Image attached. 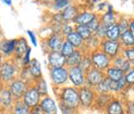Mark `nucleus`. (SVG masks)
<instances>
[{
    "mask_svg": "<svg viewBox=\"0 0 134 114\" xmlns=\"http://www.w3.org/2000/svg\"><path fill=\"white\" fill-rule=\"evenodd\" d=\"M59 104L63 105L66 107H69L74 111L78 112L81 108L80 106L79 91L77 88L72 86H65L61 88H54Z\"/></svg>",
    "mask_w": 134,
    "mask_h": 114,
    "instance_id": "f257e3e1",
    "label": "nucleus"
},
{
    "mask_svg": "<svg viewBox=\"0 0 134 114\" xmlns=\"http://www.w3.org/2000/svg\"><path fill=\"white\" fill-rule=\"evenodd\" d=\"M49 78L54 88H61L69 83V70L66 66L50 68Z\"/></svg>",
    "mask_w": 134,
    "mask_h": 114,
    "instance_id": "f03ea898",
    "label": "nucleus"
},
{
    "mask_svg": "<svg viewBox=\"0 0 134 114\" xmlns=\"http://www.w3.org/2000/svg\"><path fill=\"white\" fill-rule=\"evenodd\" d=\"M31 85L29 82H25L24 80L21 78H16L13 82L6 86L8 89L9 90L11 95L13 96L15 102L21 101L26 91Z\"/></svg>",
    "mask_w": 134,
    "mask_h": 114,
    "instance_id": "7ed1b4c3",
    "label": "nucleus"
},
{
    "mask_svg": "<svg viewBox=\"0 0 134 114\" xmlns=\"http://www.w3.org/2000/svg\"><path fill=\"white\" fill-rule=\"evenodd\" d=\"M80 106L82 109H90L94 107L96 92L94 88L84 86L78 89Z\"/></svg>",
    "mask_w": 134,
    "mask_h": 114,
    "instance_id": "20e7f679",
    "label": "nucleus"
},
{
    "mask_svg": "<svg viewBox=\"0 0 134 114\" xmlns=\"http://www.w3.org/2000/svg\"><path fill=\"white\" fill-rule=\"evenodd\" d=\"M89 54L92 63V67H94V68H96L102 71H105L108 67L111 66L112 60L100 49L94 50V51Z\"/></svg>",
    "mask_w": 134,
    "mask_h": 114,
    "instance_id": "39448f33",
    "label": "nucleus"
},
{
    "mask_svg": "<svg viewBox=\"0 0 134 114\" xmlns=\"http://www.w3.org/2000/svg\"><path fill=\"white\" fill-rule=\"evenodd\" d=\"M99 49L106 55H107L111 60L113 58H115L116 56H118L119 55H121V50H122V47H121L119 40L115 41V40H110L107 39H104L100 41Z\"/></svg>",
    "mask_w": 134,
    "mask_h": 114,
    "instance_id": "423d86ee",
    "label": "nucleus"
},
{
    "mask_svg": "<svg viewBox=\"0 0 134 114\" xmlns=\"http://www.w3.org/2000/svg\"><path fill=\"white\" fill-rule=\"evenodd\" d=\"M68 70L70 86L79 89L86 85V72H84L79 66L70 67L68 68Z\"/></svg>",
    "mask_w": 134,
    "mask_h": 114,
    "instance_id": "0eeeda50",
    "label": "nucleus"
},
{
    "mask_svg": "<svg viewBox=\"0 0 134 114\" xmlns=\"http://www.w3.org/2000/svg\"><path fill=\"white\" fill-rule=\"evenodd\" d=\"M0 74H1L3 84L4 86H7L17 78V69L12 63L5 61L3 62L0 67Z\"/></svg>",
    "mask_w": 134,
    "mask_h": 114,
    "instance_id": "6e6552de",
    "label": "nucleus"
},
{
    "mask_svg": "<svg viewBox=\"0 0 134 114\" xmlns=\"http://www.w3.org/2000/svg\"><path fill=\"white\" fill-rule=\"evenodd\" d=\"M41 98V96L36 90L35 86L32 84L26 91V92H25V94L24 95L21 101H22L24 105H26L29 108L31 109L36 106H39Z\"/></svg>",
    "mask_w": 134,
    "mask_h": 114,
    "instance_id": "1a4fd4ad",
    "label": "nucleus"
},
{
    "mask_svg": "<svg viewBox=\"0 0 134 114\" xmlns=\"http://www.w3.org/2000/svg\"><path fill=\"white\" fill-rule=\"evenodd\" d=\"M105 77L104 71L91 67L86 72V86L95 89Z\"/></svg>",
    "mask_w": 134,
    "mask_h": 114,
    "instance_id": "9d476101",
    "label": "nucleus"
},
{
    "mask_svg": "<svg viewBox=\"0 0 134 114\" xmlns=\"http://www.w3.org/2000/svg\"><path fill=\"white\" fill-rule=\"evenodd\" d=\"M103 112L104 114H125V100L121 96H114Z\"/></svg>",
    "mask_w": 134,
    "mask_h": 114,
    "instance_id": "9b49d317",
    "label": "nucleus"
},
{
    "mask_svg": "<svg viewBox=\"0 0 134 114\" xmlns=\"http://www.w3.org/2000/svg\"><path fill=\"white\" fill-rule=\"evenodd\" d=\"M15 101L6 86L0 87V108L9 112Z\"/></svg>",
    "mask_w": 134,
    "mask_h": 114,
    "instance_id": "f8f14e48",
    "label": "nucleus"
},
{
    "mask_svg": "<svg viewBox=\"0 0 134 114\" xmlns=\"http://www.w3.org/2000/svg\"><path fill=\"white\" fill-rule=\"evenodd\" d=\"M99 19L100 21V24L106 28H108L117 23L119 19V15L115 12V10L113 9V7L111 6L106 13L99 14Z\"/></svg>",
    "mask_w": 134,
    "mask_h": 114,
    "instance_id": "ddd939ff",
    "label": "nucleus"
},
{
    "mask_svg": "<svg viewBox=\"0 0 134 114\" xmlns=\"http://www.w3.org/2000/svg\"><path fill=\"white\" fill-rule=\"evenodd\" d=\"M39 106L44 114H57L58 107L55 101L50 96H46L41 98Z\"/></svg>",
    "mask_w": 134,
    "mask_h": 114,
    "instance_id": "4468645a",
    "label": "nucleus"
},
{
    "mask_svg": "<svg viewBox=\"0 0 134 114\" xmlns=\"http://www.w3.org/2000/svg\"><path fill=\"white\" fill-rule=\"evenodd\" d=\"M65 40V37L60 32H54L49 37L47 40V47L50 51H60L61 45Z\"/></svg>",
    "mask_w": 134,
    "mask_h": 114,
    "instance_id": "2eb2a0df",
    "label": "nucleus"
},
{
    "mask_svg": "<svg viewBox=\"0 0 134 114\" xmlns=\"http://www.w3.org/2000/svg\"><path fill=\"white\" fill-rule=\"evenodd\" d=\"M48 64L50 68L65 66L66 58L60 51H50L48 54Z\"/></svg>",
    "mask_w": 134,
    "mask_h": 114,
    "instance_id": "dca6fc26",
    "label": "nucleus"
},
{
    "mask_svg": "<svg viewBox=\"0 0 134 114\" xmlns=\"http://www.w3.org/2000/svg\"><path fill=\"white\" fill-rule=\"evenodd\" d=\"M98 16L99 14H97V13L92 11H84L79 13V14L75 18L73 23L75 25H88Z\"/></svg>",
    "mask_w": 134,
    "mask_h": 114,
    "instance_id": "f3484780",
    "label": "nucleus"
},
{
    "mask_svg": "<svg viewBox=\"0 0 134 114\" xmlns=\"http://www.w3.org/2000/svg\"><path fill=\"white\" fill-rule=\"evenodd\" d=\"M113 96H114L111 93H96L93 107L103 112L113 98Z\"/></svg>",
    "mask_w": 134,
    "mask_h": 114,
    "instance_id": "a211bd4d",
    "label": "nucleus"
},
{
    "mask_svg": "<svg viewBox=\"0 0 134 114\" xmlns=\"http://www.w3.org/2000/svg\"><path fill=\"white\" fill-rule=\"evenodd\" d=\"M26 67L28 69L29 74L30 75L32 82H36L37 80L42 78V71H41L40 64L36 59L31 60L30 63H29Z\"/></svg>",
    "mask_w": 134,
    "mask_h": 114,
    "instance_id": "6ab92c4d",
    "label": "nucleus"
},
{
    "mask_svg": "<svg viewBox=\"0 0 134 114\" xmlns=\"http://www.w3.org/2000/svg\"><path fill=\"white\" fill-rule=\"evenodd\" d=\"M111 66L120 69L121 71H123L124 73H127V71H129L133 67V66L121 54L119 55L118 56L112 59Z\"/></svg>",
    "mask_w": 134,
    "mask_h": 114,
    "instance_id": "aec40b11",
    "label": "nucleus"
},
{
    "mask_svg": "<svg viewBox=\"0 0 134 114\" xmlns=\"http://www.w3.org/2000/svg\"><path fill=\"white\" fill-rule=\"evenodd\" d=\"M65 40L72 45L75 50H83L84 46H85V40H84L81 37V35L75 30L73 32H71L70 34H69L68 35H66L65 37Z\"/></svg>",
    "mask_w": 134,
    "mask_h": 114,
    "instance_id": "412c9836",
    "label": "nucleus"
},
{
    "mask_svg": "<svg viewBox=\"0 0 134 114\" xmlns=\"http://www.w3.org/2000/svg\"><path fill=\"white\" fill-rule=\"evenodd\" d=\"M85 55V52L81 50H75V51L70 55L69 57L66 58V64L65 66L67 68L70 67L79 66L82 58Z\"/></svg>",
    "mask_w": 134,
    "mask_h": 114,
    "instance_id": "4be33fe9",
    "label": "nucleus"
},
{
    "mask_svg": "<svg viewBox=\"0 0 134 114\" xmlns=\"http://www.w3.org/2000/svg\"><path fill=\"white\" fill-rule=\"evenodd\" d=\"M105 72V77L107 78L108 80L112 82H118L122 78H124L125 73L123 71H121L120 69L116 68V67L111 66L110 67L104 71Z\"/></svg>",
    "mask_w": 134,
    "mask_h": 114,
    "instance_id": "5701e85b",
    "label": "nucleus"
},
{
    "mask_svg": "<svg viewBox=\"0 0 134 114\" xmlns=\"http://www.w3.org/2000/svg\"><path fill=\"white\" fill-rule=\"evenodd\" d=\"M29 46L28 45V42L24 37L17 40V43H16L15 50H14V55L16 58L22 60L23 57L24 56V55L26 54L27 50H29Z\"/></svg>",
    "mask_w": 134,
    "mask_h": 114,
    "instance_id": "b1692460",
    "label": "nucleus"
},
{
    "mask_svg": "<svg viewBox=\"0 0 134 114\" xmlns=\"http://www.w3.org/2000/svg\"><path fill=\"white\" fill-rule=\"evenodd\" d=\"M79 10L77 9L76 7L69 5L66 7L64 10H63L60 14L62 15L63 20L65 23H70V22H74V20L79 14Z\"/></svg>",
    "mask_w": 134,
    "mask_h": 114,
    "instance_id": "393cba45",
    "label": "nucleus"
},
{
    "mask_svg": "<svg viewBox=\"0 0 134 114\" xmlns=\"http://www.w3.org/2000/svg\"><path fill=\"white\" fill-rule=\"evenodd\" d=\"M17 40H4L0 42V53L9 56L14 53Z\"/></svg>",
    "mask_w": 134,
    "mask_h": 114,
    "instance_id": "a878e982",
    "label": "nucleus"
},
{
    "mask_svg": "<svg viewBox=\"0 0 134 114\" xmlns=\"http://www.w3.org/2000/svg\"><path fill=\"white\" fill-rule=\"evenodd\" d=\"M119 42L122 49L131 48L134 46V36L129 30H126L121 33Z\"/></svg>",
    "mask_w": 134,
    "mask_h": 114,
    "instance_id": "bb28decb",
    "label": "nucleus"
},
{
    "mask_svg": "<svg viewBox=\"0 0 134 114\" xmlns=\"http://www.w3.org/2000/svg\"><path fill=\"white\" fill-rule=\"evenodd\" d=\"M121 35V32L120 30V28L118 26V24H117V23L107 28L106 39L107 40L118 41L120 40Z\"/></svg>",
    "mask_w": 134,
    "mask_h": 114,
    "instance_id": "cd10ccee",
    "label": "nucleus"
},
{
    "mask_svg": "<svg viewBox=\"0 0 134 114\" xmlns=\"http://www.w3.org/2000/svg\"><path fill=\"white\" fill-rule=\"evenodd\" d=\"M10 114H31L30 108L23 103L22 101H17L9 111Z\"/></svg>",
    "mask_w": 134,
    "mask_h": 114,
    "instance_id": "c85d7f7f",
    "label": "nucleus"
},
{
    "mask_svg": "<svg viewBox=\"0 0 134 114\" xmlns=\"http://www.w3.org/2000/svg\"><path fill=\"white\" fill-rule=\"evenodd\" d=\"M33 85L35 86L36 90L38 91V92H39L40 95L41 96V97L49 96V90H48L47 82H46V81L44 78H40L39 80H37L36 82H35L33 83Z\"/></svg>",
    "mask_w": 134,
    "mask_h": 114,
    "instance_id": "c756f323",
    "label": "nucleus"
},
{
    "mask_svg": "<svg viewBox=\"0 0 134 114\" xmlns=\"http://www.w3.org/2000/svg\"><path fill=\"white\" fill-rule=\"evenodd\" d=\"M100 40H99L97 37H96L94 35H92L89 40H87L85 41V46L84 48L87 49V53H91L94 50H96L100 48Z\"/></svg>",
    "mask_w": 134,
    "mask_h": 114,
    "instance_id": "7c9ffc66",
    "label": "nucleus"
},
{
    "mask_svg": "<svg viewBox=\"0 0 134 114\" xmlns=\"http://www.w3.org/2000/svg\"><path fill=\"white\" fill-rule=\"evenodd\" d=\"M75 31L77 32L84 40H89L90 38L94 35L92 31L88 27V25H75Z\"/></svg>",
    "mask_w": 134,
    "mask_h": 114,
    "instance_id": "2f4dec72",
    "label": "nucleus"
},
{
    "mask_svg": "<svg viewBox=\"0 0 134 114\" xmlns=\"http://www.w3.org/2000/svg\"><path fill=\"white\" fill-rule=\"evenodd\" d=\"M96 93H110V80L105 77L95 88Z\"/></svg>",
    "mask_w": 134,
    "mask_h": 114,
    "instance_id": "473e14b6",
    "label": "nucleus"
},
{
    "mask_svg": "<svg viewBox=\"0 0 134 114\" xmlns=\"http://www.w3.org/2000/svg\"><path fill=\"white\" fill-rule=\"evenodd\" d=\"M75 50V49L74 48V46L71 45L70 43H69L67 40H64L63 44L61 45V48L60 50V52L62 54V56H64L65 58L69 57L71 54H72Z\"/></svg>",
    "mask_w": 134,
    "mask_h": 114,
    "instance_id": "72a5a7b5",
    "label": "nucleus"
},
{
    "mask_svg": "<svg viewBox=\"0 0 134 114\" xmlns=\"http://www.w3.org/2000/svg\"><path fill=\"white\" fill-rule=\"evenodd\" d=\"M79 67L84 71V72H86L88 70H90L92 67V63H91V56L89 53H85L81 63H80V65H79Z\"/></svg>",
    "mask_w": 134,
    "mask_h": 114,
    "instance_id": "f704fd0d",
    "label": "nucleus"
},
{
    "mask_svg": "<svg viewBox=\"0 0 134 114\" xmlns=\"http://www.w3.org/2000/svg\"><path fill=\"white\" fill-rule=\"evenodd\" d=\"M121 55L134 66V46L131 48H125L121 50Z\"/></svg>",
    "mask_w": 134,
    "mask_h": 114,
    "instance_id": "c9c22d12",
    "label": "nucleus"
},
{
    "mask_svg": "<svg viewBox=\"0 0 134 114\" xmlns=\"http://www.w3.org/2000/svg\"><path fill=\"white\" fill-rule=\"evenodd\" d=\"M124 79L127 83V88H132L134 86V66L127 73H125Z\"/></svg>",
    "mask_w": 134,
    "mask_h": 114,
    "instance_id": "e433bc0d",
    "label": "nucleus"
},
{
    "mask_svg": "<svg viewBox=\"0 0 134 114\" xmlns=\"http://www.w3.org/2000/svg\"><path fill=\"white\" fill-rule=\"evenodd\" d=\"M129 21H130V19L126 18L125 16L119 17L118 21H117V24H118V26L120 28V30H121V33L126 31V30H128Z\"/></svg>",
    "mask_w": 134,
    "mask_h": 114,
    "instance_id": "4c0bfd02",
    "label": "nucleus"
},
{
    "mask_svg": "<svg viewBox=\"0 0 134 114\" xmlns=\"http://www.w3.org/2000/svg\"><path fill=\"white\" fill-rule=\"evenodd\" d=\"M125 114H134V99H125Z\"/></svg>",
    "mask_w": 134,
    "mask_h": 114,
    "instance_id": "58836bf2",
    "label": "nucleus"
},
{
    "mask_svg": "<svg viewBox=\"0 0 134 114\" xmlns=\"http://www.w3.org/2000/svg\"><path fill=\"white\" fill-rule=\"evenodd\" d=\"M69 0H55L54 8L56 10H64L66 7L69 6Z\"/></svg>",
    "mask_w": 134,
    "mask_h": 114,
    "instance_id": "ea45409f",
    "label": "nucleus"
},
{
    "mask_svg": "<svg viewBox=\"0 0 134 114\" xmlns=\"http://www.w3.org/2000/svg\"><path fill=\"white\" fill-rule=\"evenodd\" d=\"M106 33H107V28L100 24V26L98 28L97 30L94 33V35L96 37H97L99 40H102L104 39H106Z\"/></svg>",
    "mask_w": 134,
    "mask_h": 114,
    "instance_id": "a19ab883",
    "label": "nucleus"
},
{
    "mask_svg": "<svg viewBox=\"0 0 134 114\" xmlns=\"http://www.w3.org/2000/svg\"><path fill=\"white\" fill-rule=\"evenodd\" d=\"M112 5H111L110 3L108 2H100V3H98L97 5L96 6V10L99 13H102V14H104V13H106L109 8H110Z\"/></svg>",
    "mask_w": 134,
    "mask_h": 114,
    "instance_id": "79ce46f5",
    "label": "nucleus"
},
{
    "mask_svg": "<svg viewBox=\"0 0 134 114\" xmlns=\"http://www.w3.org/2000/svg\"><path fill=\"white\" fill-rule=\"evenodd\" d=\"M74 30H75V27L72 26V25H70V24L66 23V24H65L61 27V29H60V33H61V35L65 37L66 35H68L69 34H70L71 32H73Z\"/></svg>",
    "mask_w": 134,
    "mask_h": 114,
    "instance_id": "37998d69",
    "label": "nucleus"
},
{
    "mask_svg": "<svg viewBox=\"0 0 134 114\" xmlns=\"http://www.w3.org/2000/svg\"><path fill=\"white\" fill-rule=\"evenodd\" d=\"M100 26V19H99V16L96 19H95L93 21H91V22L88 24V27L90 28V29L92 31V33H93V34L96 30H97Z\"/></svg>",
    "mask_w": 134,
    "mask_h": 114,
    "instance_id": "c03bdc74",
    "label": "nucleus"
},
{
    "mask_svg": "<svg viewBox=\"0 0 134 114\" xmlns=\"http://www.w3.org/2000/svg\"><path fill=\"white\" fill-rule=\"evenodd\" d=\"M30 54H31V48L29 47V50H27L26 54L24 55V56L22 59V61H23V65L24 66H27L29 63H30L31 60H30Z\"/></svg>",
    "mask_w": 134,
    "mask_h": 114,
    "instance_id": "a18cd8bd",
    "label": "nucleus"
},
{
    "mask_svg": "<svg viewBox=\"0 0 134 114\" xmlns=\"http://www.w3.org/2000/svg\"><path fill=\"white\" fill-rule=\"evenodd\" d=\"M59 107L60 109V112L62 114H77L78 112L76 111H74L72 109H70L69 107H66L65 106H63V105H60L59 104Z\"/></svg>",
    "mask_w": 134,
    "mask_h": 114,
    "instance_id": "49530a36",
    "label": "nucleus"
},
{
    "mask_svg": "<svg viewBox=\"0 0 134 114\" xmlns=\"http://www.w3.org/2000/svg\"><path fill=\"white\" fill-rule=\"evenodd\" d=\"M27 34H28V35L29 37V40H30V41H31V43L33 44V45L36 47V46H37V39H36L35 34L34 33L33 31H31V30H28Z\"/></svg>",
    "mask_w": 134,
    "mask_h": 114,
    "instance_id": "de8ad7c7",
    "label": "nucleus"
},
{
    "mask_svg": "<svg viewBox=\"0 0 134 114\" xmlns=\"http://www.w3.org/2000/svg\"><path fill=\"white\" fill-rule=\"evenodd\" d=\"M30 113L31 114H44L43 110L41 109L40 106H36L30 109Z\"/></svg>",
    "mask_w": 134,
    "mask_h": 114,
    "instance_id": "09e8293b",
    "label": "nucleus"
},
{
    "mask_svg": "<svg viewBox=\"0 0 134 114\" xmlns=\"http://www.w3.org/2000/svg\"><path fill=\"white\" fill-rule=\"evenodd\" d=\"M102 2V0H86V3L90 7H96L98 3Z\"/></svg>",
    "mask_w": 134,
    "mask_h": 114,
    "instance_id": "8fccbe9b",
    "label": "nucleus"
},
{
    "mask_svg": "<svg viewBox=\"0 0 134 114\" xmlns=\"http://www.w3.org/2000/svg\"><path fill=\"white\" fill-rule=\"evenodd\" d=\"M128 30H129L130 32H131V33H132V35L134 36V18L130 19Z\"/></svg>",
    "mask_w": 134,
    "mask_h": 114,
    "instance_id": "3c124183",
    "label": "nucleus"
},
{
    "mask_svg": "<svg viewBox=\"0 0 134 114\" xmlns=\"http://www.w3.org/2000/svg\"><path fill=\"white\" fill-rule=\"evenodd\" d=\"M3 2L7 3L8 5H11V0H3Z\"/></svg>",
    "mask_w": 134,
    "mask_h": 114,
    "instance_id": "603ef678",
    "label": "nucleus"
},
{
    "mask_svg": "<svg viewBox=\"0 0 134 114\" xmlns=\"http://www.w3.org/2000/svg\"><path fill=\"white\" fill-rule=\"evenodd\" d=\"M2 64H3V56H2V54L0 53V67H1Z\"/></svg>",
    "mask_w": 134,
    "mask_h": 114,
    "instance_id": "864d4df0",
    "label": "nucleus"
},
{
    "mask_svg": "<svg viewBox=\"0 0 134 114\" xmlns=\"http://www.w3.org/2000/svg\"><path fill=\"white\" fill-rule=\"evenodd\" d=\"M3 81H2V77H1V74H0V87L3 86Z\"/></svg>",
    "mask_w": 134,
    "mask_h": 114,
    "instance_id": "5fc2aeb1",
    "label": "nucleus"
},
{
    "mask_svg": "<svg viewBox=\"0 0 134 114\" xmlns=\"http://www.w3.org/2000/svg\"><path fill=\"white\" fill-rule=\"evenodd\" d=\"M121 1L122 3H127V1H129V0H121Z\"/></svg>",
    "mask_w": 134,
    "mask_h": 114,
    "instance_id": "6e6d98bb",
    "label": "nucleus"
},
{
    "mask_svg": "<svg viewBox=\"0 0 134 114\" xmlns=\"http://www.w3.org/2000/svg\"><path fill=\"white\" fill-rule=\"evenodd\" d=\"M130 89H131V91H133V92H134V86H133L132 88H130Z\"/></svg>",
    "mask_w": 134,
    "mask_h": 114,
    "instance_id": "4d7b16f0",
    "label": "nucleus"
},
{
    "mask_svg": "<svg viewBox=\"0 0 134 114\" xmlns=\"http://www.w3.org/2000/svg\"><path fill=\"white\" fill-rule=\"evenodd\" d=\"M133 99H134V98H133Z\"/></svg>",
    "mask_w": 134,
    "mask_h": 114,
    "instance_id": "13d9d810",
    "label": "nucleus"
}]
</instances>
